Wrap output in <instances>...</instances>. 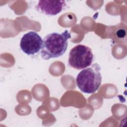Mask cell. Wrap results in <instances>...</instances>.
<instances>
[{"instance_id":"cell-1","label":"cell","mask_w":127,"mask_h":127,"mask_svg":"<svg viewBox=\"0 0 127 127\" xmlns=\"http://www.w3.org/2000/svg\"><path fill=\"white\" fill-rule=\"evenodd\" d=\"M70 37V33L67 30L61 34L53 32L47 35L43 39L41 51L42 58L48 60L63 55L67 47L68 39Z\"/></svg>"},{"instance_id":"cell-2","label":"cell","mask_w":127,"mask_h":127,"mask_svg":"<svg viewBox=\"0 0 127 127\" xmlns=\"http://www.w3.org/2000/svg\"><path fill=\"white\" fill-rule=\"evenodd\" d=\"M101 81V67L97 63L82 70L76 78L78 88L82 92L87 94L95 92L100 87Z\"/></svg>"},{"instance_id":"cell-3","label":"cell","mask_w":127,"mask_h":127,"mask_svg":"<svg viewBox=\"0 0 127 127\" xmlns=\"http://www.w3.org/2000/svg\"><path fill=\"white\" fill-rule=\"evenodd\" d=\"M93 60V54L91 49L88 46L79 44L70 50L68 63L74 69H81L91 65Z\"/></svg>"},{"instance_id":"cell-4","label":"cell","mask_w":127,"mask_h":127,"mask_svg":"<svg viewBox=\"0 0 127 127\" xmlns=\"http://www.w3.org/2000/svg\"><path fill=\"white\" fill-rule=\"evenodd\" d=\"M43 40L35 31H29L21 38L20 47L24 53L28 55H34L42 48Z\"/></svg>"},{"instance_id":"cell-5","label":"cell","mask_w":127,"mask_h":127,"mask_svg":"<svg viewBox=\"0 0 127 127\" xmlns=\"http://www.w3.org/2000/svg\"><path fill=\"white\" fill-rule=\"evenodd\" d=\"M66 5L64 0H39L36 6L40 12L47 15L54 16L60 13Z\"/></svg>"}]
</instances>
